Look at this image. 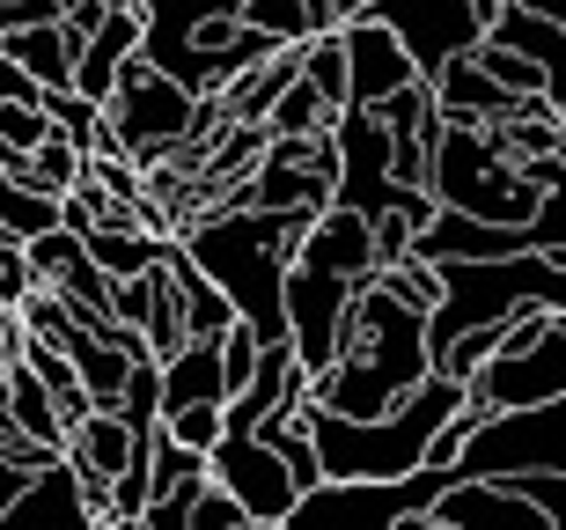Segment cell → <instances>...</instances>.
<instances>
[{"label":"cell","mask_w":566,"mask_h":530,"mask_svg":"<svg viewBox=\"0 0 566 530\" xmlns=\"http://www.w3.org/2000/svg\"><path fill=\"white\" fill-rule=\"evenodd\" d=\"M434 376V346H427V318L405 310L398 295H382L376 280L346 310V340L338 361L310 383V405L338 413V420H382L390 405H405Z\"/></svg>","instance_id":"1"},{"label":"cell","mask_w":566,"mask_h":530,"mask_svg":"<svg viewBox=\"0 0 566 530\" xmlns=\"http://www.w3.org/2000/svg\"><path fill=\"white\" fill-rule=\"evenodd\" d=\"M316 214H265V207H213L199 229H185V258L235 302L265 346L287 340V266Z\"/></svg>","instance_id":"2"},{"label":"cell","mask_w":566,"mask_h":530,"mask_svg":"<svg viewBox=\"0 0 566 530\" xmlns=\"http://www.w3.org/2000/svg\"><path fill=\"white\" fill-rule=\"evenodd\" d=\"M441 273V310L427 318V346H457L463 332L507 324L515 310H559L566 318V273L552 251H523V258H449Z\"/></svg>","instance_id":"3"},{"label":"cell","mask_w":566,"mask_h":530,"mask_svg":"<svg viewBox=\"0 0 566 530\" xmlns=\"http://www.w3.org/2000/svg\"><path fill=\"white\" fill-rule=\"evenodd\" d=\"M434 207L449 214H471L485 229H523L537 221L545 191L530 185L515 163L501 155V141L479 126H441V148H434Z\"/></svg>","instance_id":"4"},{"label":"cell","mask_w":566,"mask_h":530,"mask_svg":"<svg viewBox=\"0 0 566 530\" xmlns=\"http://www.w3.org/2000/svg\"><path fill=\"white\" fill-rule=\"evenodd\" d=\"M207 118H229V111H221V96H191V89L169 82L147 52H133V60L118 66V89H111V104H104L111 148L133 155V163H155L163 148L191 141Z\"/></svg>","instance_id":"5"},{"label":"cell","mask_w":566,"mask_h":530,"mask_svg":"<svg viewBox=\"0 0 566 530\" xmlns=\"http://www.w3.org/2000/svg\"><path fill=\"white\" fill-rule=\"evenodd\" d=\"M449 479V465H420L405 479H316L280 530H398L412 516H434Z\"/></svg>","instance_id":"6"},{"label":"cell","mask_w":566,"mask_h":530,"mask_svg":"<svg viewBox=\"0 0 566 530\" xmlns=\"http://www.w3.org/2000/svg\"><path fill=\"white\" fill-rule=\"evenodd\" d=\"M457 479H523V471H566V398L523 405V413H485L471 443L457 449Z\"/></svg>","instance_id":"7"},{"label":"cell","mask_w":566,"mask_h":530,"mask_svg":"<svg viewBox=\"0 0 566 530\" xmlns=\"http://www.w3.org/2000/svg\"><path fill=\"white\" fill-rule=\"evenodd\" d=\"M463 391L479 413H523V405L566 398V318H545V332L523 346H501Z\"/></svg>","instance_id":"8"},{"label":"cell","mask_w":566,"mask_h":530,"mask_svg":"<svg viewBox=\"0 0 566 530\" xmlns=\"http://www.w3.org/2000/svg\"><path fill=\"white\" fill-rule=\"evenodd\" d=\"M207 479L229 493L258 530H280L294 516V501H302L294 471L280 465V449L265 443V435H221V443L207 449Z\"/></svg>","instance_id":"9"},{"label":"cell","mask_w":566,"mask_h":530,"mask_svg":"<svg viewBox=\"0 0 566 530\" xmlns=\"http://www.w3.org/2000/svg\"><path fill=\"white\" fill-rule=\"evenodd\" d=\"M354 295H360V280H346V273H324V266H302V258L287 266V346L310 383L338 361Z\"/></svg>","instance_id":"10"},{"label":"cell","mask_w":566,"mask_h":530,"mask_svg":"<svg viewBox=\"0 0 566 530\" xmlns=\"http://www.w3.org/2000/svg\"><path fill=\"white\" fill-rule=\"evenodd\" d=\"M360 15H376V22L398 30V44L412 52V66H420V82H434L449 60H463V52L485 44L479 0H368Z\"/></svg>","instance_id":"11"},{"label":"cell","mask_w":566,"mask_h":530,"mask_svg":"<svg viewBox=\"0 0 566 530\" xmlns=\"http://www.w3.org/2000/svg\"><path fill=\"white\" fill-rule=\"evenodd\" d=\"M332 141H338V191L332 207L360 214V221H376L405 199L390 185V126H382L376 111H338L332 118Z\"/></svg>","instance_id":"12"},{"label":"cell","mask_w":566,"mask_h":530,"mask_svg":"<svg viewBox=\"0 0 566 530\" xmlns=\"http://www.w3.org/2000/svg\"><path fill=\"white\" fill-rule=\"evenodd\" d=\"M338 44H346V111H382L398 89L420 82V66L398 44V30L376 15H346L338 22Z\"/></svg>","instance_id":"13"},{"label":"cell","mask_w":566,"mask_h":530,"mask_svg":"<svg viewBox=\"0 0 566 530\" xmlns=\"http://www.w3.org/2000/svg\"><path fill=\"white\" fill-rule=\"evenodd\" d=\"M0 530H104V516H96V501H88L82 471L66 465H44L30 487L0 509Z\"/></svg>","instance_id":"14"},{"label":"cell","mask_w":566,"mask_h":530,"mask_svg":"<svg viewBox=\"0 0 566 530\" xmlns=\"http://www.w3.org/2000/svg\"><path fill=\"white\" fill-rule=\"evenodd\" d=\"M434 111H441V126H479V133H493V126H507L523 104H537V96H507L493 74L479 66V52H463V60H449L434 74Z\"/></svg>","instance_id":"15"},{"label":"cell","mask_w":566,"mask_h":530,"mask_svg":"<svg viewBox=\"0 0 566 530\" xmlns=\"http://www.w3.org/2000/svg\"><path fill=\"white\" fill-rule=\"evenodd\" d=\"M441 530H552L537 501L507 487V479H449V493L434 501Z\"/></svg>","instance_id":"16"},{"label":"cell","mask_w":566,"mask_h":530,"mask_svg":"<svg viewBox=\"0 0 566 530\" xmlns=\"http://www.w3.org/2000/svg\"><path fill=\"white\" fill-rule=\"evenodd\" d=\"M140 44H147L140 0H118V8L96 22V38L74 52V96H88V104H111V89H118V66H126Z\"/></svg>","instance_id":"17"},{"label":"cell","mask_w":566,"mask_h":530,"mask_svg":"<svg viewBox=\"0 0 566 530\" xmlns=\"http://www.w3.org/2000/svg\"><path fill=\"white\" fill-rule=\"evenodd\" d=\"M294 258H302V266H324V273H346V280H360V288L382 273L376 266V229H368L360 214H346V207L316 214L310 229H302V243H294Z\"/></svg>","instance_id":"18"},{"label":"cell","mask_w":566,"mask_h":530,"mask_svg":"<svg viewBox=\"0 0 566 530\" xmlns=\"http://www.w3.org/2000/svg\"><path fill=\"white\" fill-rule=\"evenodd\" d=\"M147 443H155V435L126 427L118 413H88L82 427H66V449H60V457L82 471V487H111L126 465H140V457H147Z\"/></svg>","instance_id":"19"},{"label":"cell","mask_w":566,"mask_h":530,"mask_svg":"<svg viewBox=\"0 0 566 530\" xmlns=\"http://www.w3.org/2000/svg\"><path fill=\"white\" fill-rule=\"evenodd\" d=\"M485 38H493V44H507V52H523V60H537V66H545V96H552V104H559V96H566V22L523 15V8H501Z\"/></svg>","instance_id":"20"},{"label":"cell","mask_w":566,"mask_h":530,"mask_svg":"<svg viewBox=\"0 0 566 530\" xmlns=\"http://www.w3.org/2000/svg\"><path fill=\"white\" fill-rule=\"evenodd\" d=\"M0 52L30 74L38 89H74V52L82 44L66 38L60 22H22V30H0Z\"/></svg>","instance_id":"21"},{"label":"cell","mask_w":566,"mask_h":530,"mask_svg":"<svg viewBox=\"0 0 566 530\" xmlns=\"http://www.w3.org/2000/svg\"><path fill=\"white\" fill-rule=\"evenodd\" d=\"M338 22L346 15H338L332 0H243V30H258L280 52H294V44H310V38H332Z\"/></svg>","instance_id":"22"},{"label":"cell","mask_w":566,"mask_h":530,"mask_svg":"<svg viewBox=\"0 0 566 530\" xmlns=\"http://www.w3.org/2000/svg\"><path fill=\"white\" fill-rule=\"evenodd\" d=\"M185 405H229V383H221V354L213 340H185L163 361V413H185Z\"/></svg>","instance_id":"23"},{"label":"cell","mask_w":566,"mask_h":530,"mask_svg":"<svg viewBox=\"0 0 566 530\" xmlns=\"http://www.w3.org/2000/svg\"><path fill=\"white\" fill-rule=\"evenodd\" d=\"M82 243H88V258L104 266V280H140V273L163 266V251L177 236H147L140 221H104V229H88Z\"/></svg>","instance_id":"24"},{"label":"cell","mask_w":566,"mask_h":530,"mask_svg":"<svg viewBox=\"0 0 566 530\" xmlns=\"http://www.w3.org/2000/svg\"><path fill=\"white\" fill-rule=\"evenodd\" d=\"M66 361H74V376H82V391L96 398V413H111V405L126 398V376H133V361H147V354H126V346H111V340H96V332H74V340L60 346Z\"/></svg>","instance_id":"25"},{"label":"cell","mask_w":566,"mask_h":530,"mask_svg":"<svg viewBox=\"0 0 566 530\" xmlns=\"http://www.w3.org/2000/svg\"><path fill=\"white\" fill-rule=\"evenodd\" d=\"M8 427H15L22 443H38L60 457L66 449V420H60V405H52V391H44L22 361H8Z\"/></svg>","instance_id":"26"},{"label":"cell","mask_w":566,"mask_h":530,"mask_svg":"<svg viewBox=\"0 0 566 530\" xmlns=\"http://www.w3.org/2000/svg\"><path fill=\"white\" fill-rule=\"evenodd\" d=\"M338 111L316 96L310 82H302V66H294V82L273 96V111H265V141H310V133H332Z\"/></svg>","instance_id":"27"},{"label":"cell","mask_w":566,"mask_h":530,"mask_svg":"<svg viewBox=\"0 0 566 530\" xmlns=\"http://www.w3.org/2000/svg\"><path fill=\"white\" fill-rule=\"evenodd\" d=\"M44 118H52V133L74 141L82 155H118L111 148V126H104V104H88L74 89H44Z\"/></svg>","instance_id":"28"},{"label":"cell","mask_w":566,"mask_h":530,"mask_svg":"<svg viewBox=\"0 0 566 530\" xmlns=\"http://www.w3.org/2000/svg\"><path fill=\"white\" fill-rule=\"evenodd\" d=\"M44 229H60V199L38 191V185H8V177H0V236H8V243H30V236H44Z\"/></svg>","instance_id":"29"},{"label":"cell","mask_w":566,"mask_h":530,"mask_svg":"<svg viewBox=\"0 0 566 530\" xmlns=\"http://www.w3.org/2000/svg\"><path fill=\"white\" fill-rule=\"evenodd\" d=\"M294 66H302V82H310L332 111H346V44H338V30H332V38L294 44Z\"/></svg>","instance_id":"30"},{"label":"cell","mask_w":566,"mask_h":530,"mask_svg":"<svg viewBox=\"0 0 566 530\" xmlns=\"http://www.w3.org/2000/svg\"><path fill=\"white\" fill-rule=\"evenodd\" d=\"M15 318H22V332L44 340V346H66L74 332H82V318H74V302H66L60 288H30V295L15 302Z\"/></svg>","instance_id":"31"},{"label":"cell","mask_w":566,"mask_h":530,"mask_svg":"<svg viewBox=\"0 0 566 530\" xmlns=\"http://www.w3.org/2000/svg\"><path fill=\"white\" fill-rule=\"evenodd\" d=\"M82 258H88V243L74 229H44V236H30V243H22V266H30V280H38V288H60Z\"/></svg>","instance_id":"32"},{"label":"cell","mask_w":566,"mask_h":530,"mask_svg":"<svg viewBox=\"0 0 566 530\" xmlns=\"http://www.w3.org/2000/svg\"><path fill=\"white\" fill-rule=\"evenodd\" d=\"M126 427H140V435H155L163 427V361H133V376H126V398L111 405Z\"/></svg>","instance_id":"33"},{"label":"cell","mask_w":566,"mask_h":530,"mask_svg":"<svg viewBox=\"0 0 566 530\" xmlns=\"http://www.w3.org/2000/svg\"><path fill=\"white\" fill-rule=\"evenodd\" d=\"M376 288H382V295H398L405 310H420V318H434V310H441V273H434V266H420V258H405V266H382Z\"/></svg>","instance_id":"34"},{"label":"cell","mask_w":566,"mask_h":530,"mask_svg":"<svg viewBox=\"0 0 566 530\" xmlns=\"http://www.w3.org/2000/svg\"><path fill=\"white\" fill-rule=\"evenodd\" d=\"M479 66L507 89V96H545V66L523 60V52H507V44H493V38L479 44ZM545 104H552V96H545Z\"/></svg>","instance_id":"35"},{"label":"cell","mask_w":566,"mask_h":530,"mask_svg":"<svg viewBox=\"0 0 566 530\" xmlns=\"http://www.w3.org/2000/svg\"><path fill=\"white\" fill-rule=\"evenodd\" d=\"M163 435L207 457V449L229 435V405H185V413H163Z\"/></svg>","instance_id":"36"},{"label":"cell","mask_w":566,"mask_h":530,"mask_svg":"<svg viewBox=\"0 0 566 530\" xmlns=\"http://www.w3.org/2000/svg\"><path fill=\"white\" fill-rule=\"evenodd\" d=\"M185 487H207V457L169 443L163 427H155V493H185Z\"/></svg>","instance_id":"37"},{"label":"cell","mask_w":566,"mask_h":530,"mask_svg":"<svg viewBox=\"0 0 566 530\" xmlns=\"http://www.w3.org/2000/svg\"><path fill=\"white\" fill-rule=\"evenodd\" d=\"M213 354H221V383H229V398H235V391H243V383H251V368H258V354H265V340H258L251 324L235 318L229 332H221V340H213Z\"/></svg>","instance_id":"38"},{"label":"cell","mask_w":566,"mask_h":530,"mask_svg":"<svg viewBox=\"0 0 566 530\" xmlns=\"http://www.w3.org/2000/svg\"><path fill=\"white\" fill-rule=\"evenodd\" d=\"M52 141V118L44 104H0V155H30Z\"/></svg>","instance_id":"39"},{"label":"cell","mask_w":566,"mask_h":530,"mask_svg":"<svg viewBox=\"0 0 566 530\" xmlns=\"http://www.w3.org/2000/svg\"><path fill=\"white\" fill-rule=\"evenodd\" d=\"M185 523H191V530H243L251 516H243L229 493L207 479V487H185Z\"/></svg>","instance_id":"40"},{"label":"cell","mask_w":566,"mask_h":530,"mask_svg":"<svg viewBox=\"0 0 566 530\" xmlns=\"http://www.w3.org/2000/svg\"><path fill=\"white\" fill-rule=\"evenodd\" d=\"M507 487L523 493V501H537L552 530H566V471H523V479H507Z\"/></svg>","instance_id":"41"},{"label":"cell","mask_w":566,"mask_h":530,"mask_svg":"<svg viewBox=\"0 0 566 530\" xmlns=\"http://www.w3.org/2000/svg\"><path fill=\"white\" fill-rule=\"evenodd\" d=\"M30 288H38V280H30V266H22V243H8V236H0V302L15 310Z\"/></svg>","instance_id":"42"},{"label":"cell","mask_w":566,"mask_h":530,"mask_svg":"<svg viewBox=\"0 0 566 530\" xmlns=\"http://www.w3.org/2000/svg\"><path fill=\"white\" fill-rule=\"evenodd\" d=\"M0 104H44V89L30 82V74L8 60V52H0Z\"/></svg>","instance_id":"43"},{"label":"cell","mask_w":566,"mask_h":530,"mask_svg":"<svg viewBox=\"0 0 566 530\" xmlns=\"http://www.w3.org/2000/svg\"><path fill=\"white\" fill-rule=\"evenodd\" d=\"M140 530H191L185 523V493H155V501H147V516H140Z\"/></svg>","instance_id":"44"},{"label":"cell","mask_w":566,"mask_h":530,"mask_svg":"<svg viewBox=\"0 0 566 530\" xmlns=\"http://www.w3.org/2000/svg\"><path fill=\"white\" fill-rule=\"evenodd\" d=\"M8 361H22V318L0 302V368H8Z\"/></svg>","instance_id":"45"},{"label":"cell","mask_w":566,"mask_h":530,"mask_svg":"<svg viewBox=\"0 0 566 530\" xmlns=\"http://www.w3.org/2000/svg\"><path fill=\"white\" fill-rule=\"evenodd\" d=\"M30 479H38L30 465H15V457H0V509H8V501H15V493L30 487Z\"/></svg>","instance_id":"46"},{"label":"cell","mask_w":566,"mask_h":530,"mask_svg":"<svg viewBox=\"0 0 566 530\" xmlns=\"http://www.w3.org/2000/svg\"><path fill=\"white\" fill-rule=\"evenodd\" d=\"M552 118H559V155H566V96H559V104H552Z\"/></svg>","instance_id":"47"},{"label":"cell","mask_w":566,"mask_h":530,"mask_svg":"<svg viewBox=\"0 0 566 530\" xmlns=\"http://www.w3.org/2000/svg\"><path fill=\"white\" fill-rule=\"evenodd\" d=\"M332 8H338V15H360V8H368V0H332Z\"/></svg>","instance_id":"48"},{"label":"cell","mask_w":566,"mask_h":530,"mask_svg":"<svg viewBox=\"0 0 566 530\" xmlns=\"http://www.w3.org/2000/svg\"><path fill=\"white\" fill-rule=\"evenodd\" d=\"M0 420H8V368H0Z\"/></svg>","instance_id":"49"},{"label":"cell","mask_w":566,"mask_h":530,"mask_svg":"<svg viewBox=\"0 0 566 530\" xmlns=\"http://www.w3.org/2000/svg\"><path fill=\"white\" fill-rule=\"evenodd\" d=\"M243 530H258V523H243Z\"/></svg>","instance_id":"50"}]
</instances>
